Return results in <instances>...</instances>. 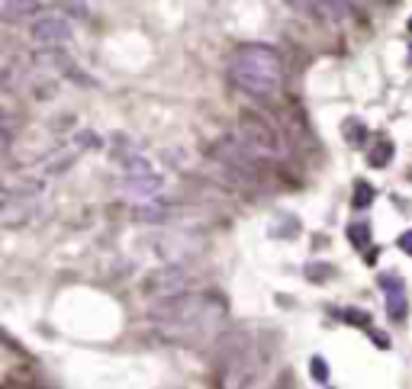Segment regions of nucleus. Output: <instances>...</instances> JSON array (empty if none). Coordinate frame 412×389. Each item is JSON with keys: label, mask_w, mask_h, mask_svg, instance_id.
Masks as SVG:
<instances>
[{"label": "nucleus", "mask_w": 412, "mask_h": 389, "mask_svg": "<svg viewBox=\"0 0 412 389\" xmlns=\"http://www.w3.org/2000/svg\"><path fill=\"white\" fill-rule=\"evenodd\" d=\"M148 319L181 338H210L226 322V306L222 299L203 293H171L148 309Z\"/></svg>", "instance_id": "obj_1"}, {"label": "nucleus", "mask_w": 412, "mask_h": 389, "mask_svg": "<svg viewBox=\"0 0 412 389\" xmlns=\"http://www.w3.org/2000/svg\"><path fill=\"white\" fill-rule=\"evenodd\" d=\"M229 77L254 100H274L284 87V59L264 42H245L229 59Z\"/></svg>", "instance_id": "obj_2"}, {"label": "nucleus", "mask_w": 412, "mask_h": 389, "mask_svg": "<svg viewBox=\"0 0 412 389\" xmlns=\"http://www.w3.org/2000/svg\"><path fill=\"white\" fill-rule=\"evenodd\" d=\"M238 145H242V151H248L254 161H274V158L284 155V142H280L277 129L264 116L248 113V109L238 116Z\"/></svg>", "instance_id": "obj_3"}, {"label": "nucleus", "mask_w": 412, "mask_h": 389, "mask_svg": "<svg viewBox=\"0 0 412 389\" xmlns=\"http://www.w3.org/2000/svg\"><path fill=\"white\" fill-rule=\"evenodd\" d=\"M232 348L226 351V376L232 386H254L261 380V373L268 367V351H261L252 344L248 335H236Z\"/></svg>", "instance_id": "obj_4"}, {"label": "nucleus", "mask_w": 412, "mask_h": 389, "mask_svg": "<svg viewBox=\"0 0 412 389\" xmlns=\"http://www.w3.org/2000/svg\"><path fill=\"white\" fill-rule=\"evenodd\" d=\"M155 254L165 261V264H184L190 261L194 254H200L203 241L190 232H181V229H171V232H161L155 235Z\"/></svg>", "instance_id": "obj_5"}, {"label": "nucleus", "mask_w": 412, "mask_h": 389, "mask_svg": "<svg viewBox=\"0 0 412 389\" xmlns=\"http://www.w3.org/2000/svg\"><path fill=\"white\" fill-rule=\"evenodd\" d=\"M287 7H293L300 17L326 20V23H348L354 13L348 0H287Z\"/></svg>", "instance_id": "obj_6"}, {"label": "nucleus", "mask_w": 412, "mask_h": 389, "mask_svg": "<svg viewBox=\"0 0 412 389\" xmlns=\"http://www.w3.org/2000/svg\"><path fill=\"white\" fill-rule=\"evenodd\" d=\"M29 36H33L36 45H65V42H71L75 29H71V23H68L65 17L49 13V17L36 20L33 29H29Z\"/></svg>", "instance_id": "obj_7"}, {"label": "nucleus", "mask_w": 412, "mask_h": 389, "mask_svg": "<svg viewBox=\"0 0 412 389\" xmlns=\"http://www.w3.org/2000/svg\"><path fill=\"white\" fill-rule=\"evenodd\" d=\"M184 283L187 277L181 270V264H168V270H158L155 277L145 280V293H155V299H161V296H171V293H181Z\"/></svg>", "instance_id": "obj_8"}, {"label": "nucleus", "mask_w": 412, "mask_h": 389, "mask_svg": "<svg viewBox=\"0 0 412 389\" xmlns=\"http://www.w3.org/2000/svg\"><path fill=\"white\" fill-rule=\"evenodd\" d=\"M39 13H43V10H39L36 0H3V3H0V20H3V23H23V20L39 17Z\"/></svg>", "instance_id": "obj_9"}, {"label": "nucleus", "mask_w": 412, "mask_h": 389, "mask_svg": "<svg viewBox=\"0 0 412 389\" xmlns=\"http://www.w3.org/2000/svg\"><path fill=\"white\" fill-rule=\"evenodd\" d=\"M75 161H77V151L75 148H55L49 158H43V161H39V171H43V174H49V177H59V174H65V171L75 165Z\"/></svg>", "instance_id": "obj_10"}, {"label": "nucleus", "mask_w": 412, "mask_h": 389, "mask_svg": "<svg viewBox=\"0 0 412 389\" xmlns=\"http://www.w3.org/2000/svg\"><path fill=\"white\" fill-rule=\"evenodd\" d=\"M165 187V177L161 174H142V177H129L126 181V190L132 193V197H139V199H152V197H158V190Z\"/></svg>", "instance_id": "obj_11"}, {"label": "nucleus", "mask_w": 412, "mask_h": 389, "mask_svg": "<svg viewBox=\"0 0 412 389\" xmlns=\"http://www.w3.org/2000/svg\"><path fill=\"white\" fill-rule=\"evenodd\" d=\"M300 232H303V225H300V219H296L293 213H277L270 219V235H274V238L293 241Z\"/></svg>", "instance_id": "obj_12"}, {"label": "nucleus", "mask_w": 412, "mask_h": 389, "mask_svg": "<svg viewBox=\"0 0 412 389\" xmlns=\"http://www.w3.org/2000/svg\"><path fill=\"white\" fill-rule=\"evenodd\" d=\"M342 135H345V142L351 145V148H361V145H367L370 129H367V123H364V119L348 116L345 123H342Z\"/></svg>", "instance_id": "obj_13"}, {"label": "nucleus", "mask_w": 412, "mask_h": 389, "mask_svg": "<svg viewBox=\"0 0 412 389\" xmlns=\"http://www.w3.org/2000/svg\"><path fill=\"white\" fill-rule=\"evenodd\" d=\"M393 158H396V145L390 139L377 142V145H370L367 148V165L370 167H387L393 165Z\"/></svg>", "instance_id": "obj_14"}, {"label": "nucleus", "mask_w": 412, "mask_h": 389, "mask_svg": "<svg viewBox=\"0 0 412 389\" xmlns=\"http://www.w3.org/2000/svg\"><path fill=\"white\" fill-rule=\"evenodd\" d=\"M387 315L393 319V322H406V315H409L406 290H390L387 293Z\"/></svg>", "instance_id": "obj_15"}, {"label": "nucleus", "mask_w": 412, "mask_h": 389, "mask_svg": "<svg viewBox=\"0 0 412 389\" xmlns=\"http://www.w3.org/2000/svg\"><path fill=\"white\" fill-rule=\"evenodd\" d=\"M306 280L310 283H328L332 277H335V264H328V261H312V264H306Z\"/></svg>", "instance_id": "obj_16"}, {"label": "nucleus", "mask_w": 412, "mask_h": 389, "mask_svg": "<svg viewBox=\"0 0 412 389\" xmlns=\"http://www.w3.org/2000/svg\"><path fill=\"white\" fill-rule=\"evenodd\" d=\"M26 84H29V91H33L36 100H52L59 93V84L49 81V77H26Z\"/></svg>", "instance_id": "obj_17"}, {"label": "nucleus", "mask_w": 412, "mask_h": 389, "mask_svg": "<svg viewBox=\"0 0 412 389\" xmlns=\"http://www.w3.org/2000/svg\"><path fill=\"white\" fill-rule=\"evenodd\" d=\"M348 241H351V248L364 251L370 245V222H351L348 225Z\"/></svg>", "instance_id": "obj_18"}, {"label": "nucleus", "mask_w": 412, "mask_h": 389, "mask_svg": "<svg viewBox=\"0 0 412 389\" xmlns=\"http://www.w3.org/2000/svg\"><path fill=\"white\" fill-rule=\"evenodd\" d=\"M354 209H370L374 206V187L367 181H354V197H351Z\"/></svg>", "instance_id": "obj_19"}, {"label": "nucleus", "mask_w": 412, "mask_h": 389, "mask_svg": "<svg viewBox=\"0 0 412 389\" xmlns=\"http://www.w3.org/2000/svg\"><path fill=\"white\" fill-rule=\"evenodd\" d=\"M342 319H345L348 325H354V328H370V312L367 309H358V306H348V309H342Z\"/></svg>", "instance_id": "obj_20"}, {"label": "nucleus", "mask_w": 412, "mask_h": 389, "mask_svg": "<svg viewBox=\"0 0 412 389\" xmlns=\"http://www.w3.org/2000/svg\"><path fill=\"white\" fill-rule=\"evenodd\" d=\"M377 283H380V290H383V293H390V290H406V280H403V277H399L396 270L380 273Z\"/></svg>", "instance_id": "obj_21"}, {"label": "nucleus", "mask_w": 412, "mask_h": 389, "mask_svg": "<svg viewBox=\"0 0 412 389\" xmlns=\"http://www.w3.org/2000/svg\"><path fill=\"white\" fill-rule=\"evenodd\" d=\"M310 373H312V380L319 383V386H326V383H328V364L322 360L319 354L310 357Z\"/></svg>", "instance_id": "obj_22"}, {"label": "nucleus", "mask_w": 412, "mask_h": 389, "mask_svg": "<svg viewBox=\"0 0 412 389\" xmlns=\"http://www.w3.org/2000/svg\"><path fill=\"white\" fill-rule=\"evenodd\" d=\"M75 145H77V148H93V151H97V148H103V139L97 132H77L75 135Z\"/></svg>", "instance_id": "obj_23"}, {"label": "nucleus", "mask_w": 412, "mask_h": 389, "mask_svg": "<svg viewBox=\"0 0 412 389\" xmlns=\"http://www.w3.org/2000/svg\"><path fill=\"white\" fill-rule=\"evenodd\" d=\"M13 113H20V109H17V100H13V93H10V91H0V119H10Z\"/></svg>", "instance_id": "obj_24"}, {"label": "nucleus", "mask_w": 412, "mask_h": 389, "mask_svg": "<svg viewBox=\"0 0 412 389\" xmlns=\"http://www.w3.org/2000/svg\"><path fill=\"white\" fill-rule=\"evenodd\" d=\"M396 248L403 251V254H409V257H412V229H406V232L399 235V238H396Z\"/></svg>", "instance_id": "obj_25"}, {"label": "nucleus", "mask_w": 412, "mask_h": 389, "mask_svg": "<svg viewBox=\"0 0 412 389\" xmlns=\"http://www.w3.org/2000/svg\"><path fill=\"white\" fill-rule=\"evenodd\" d=\"M370 335V338H374V344H377V348H383L387 351L390 348V335H380V331H374V325H370V328H364Z\"/></svg>", "instance_id": "obj_26"}, {"label": "nucleus", "mask_w": 412, "mask_h": 389, "mask_svg": "<svg viewBox=\"0 0 412 389\" xmlns=\"http://www.w3.org/2000/svg\"><path fill=\"white\" fill-rule=\"evenodd\" d=\"M10 145H13V135H10L7 125H0V155H7Z\"/></svg>", "instance_id": "obj_27"}, {"label": "nucleus", "mask_w": 412, "mask_h": 389, "mask_svg": "<svg viewBox=\"0 0 412 389\" xmlns=\"http://www.w3.org/2000/svg\"><path fill=\"white\" fill-rule=\"evenodd\" d=\"M406 26H409V33H412V17H409V23H406Z\"/></svg>", "instance_id": "obj_28"}, {"label": "nucleus", "mask_w": 412, "mask_h": 389, "mask_svg": "<svg viewBox=\"0 0 412 389\" xmlns=\"http://www.w3.org/2000/svg\"><path fill=\"white\" fill-rule=\"evenodd\" d=\"M406 177H409V181H412V171H409V174H406Z\"/></svg>", "instance_id": "obj_29"}, {"label": "nucleus", "mask_w": 412, "mask_h": 389, "mask_svg": "<svg viewBox=\"0 0 412 389\" xmlns=\"http://www.w3.org/2000/svg\"><path fill=\"white\" fill-rule=\"evenodd\" d=\"M409 61H412V49H409Z\"/></svg>", "instance_id": "obj_30"}]
</instances>
